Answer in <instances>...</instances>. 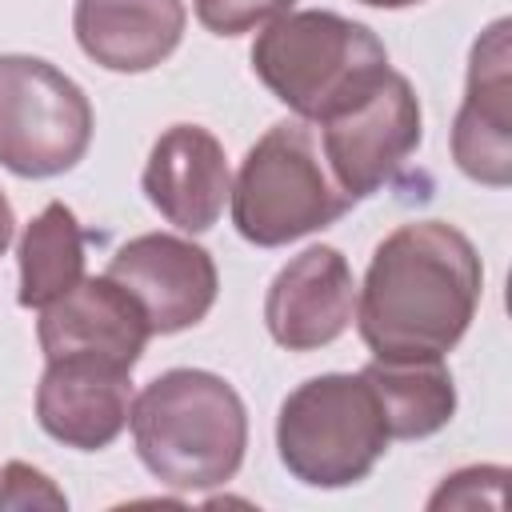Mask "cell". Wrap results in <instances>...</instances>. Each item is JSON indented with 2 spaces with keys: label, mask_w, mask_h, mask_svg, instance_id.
Returning <instances> with one entry per match:
<instances>
[{
  "label": "cell",
  "mask_w": 512,
  "mask_h": 512,
  "mask_svg": "<svg viewBox=\"0 0 512 512\" xmlns=\"http://www.w3.org/2000/svg\"><path fill=\"white\" fill-rule=\"evenodd\" d=\"M64 492L32 464L8 460L0 468V508H64Z\"/></svg>",
  "instance_id": "obj_19"
},
{
  "label": "cell",
  "mask_w": 512,
  "mask_h": 512,
  "mask_svg": "<svg viewBox=\"0 0 512 512\" xmlns=\"http://www.w3.org/2000/svg\"><path fill=\"white\" fill-rule=\"evenodd\" d=\"M296 0H192L196 20L216 36H240L292 12Z\"/></svg>",
  "instance_id": "obj_17"
},
{
  "label": "cell",
  "mask_w": 512,
  "mask_h": 512,
  "mask_svg": "<svg viewBox=\"0 0 512 512\" xmlns=\"http://www.w3.org/2000/svg\"><path fill=\"white\" fill-rule=\"evenodd\" d=\"M12 232H16V212H12L8 196L0 192V256L8 252V244H12Z\"/></svg>",
  "instance_id": "obj_20"
},
{
  "label": "cell",
  "mask_w": 512,
  "mask_h": 512,
  "mask_svg": "<svg viewBox=\"0 0 512 512\" xmlns=\"http://www.w3.org/2000/svg\"><path fill=\"white\" fill-rule=\"evenodd\" d=\"M108 276L132 292L148 328L160 336L200 324L220 292L216 260L200 244L168 232H144L120 244L108 260Z\"/></svg>",
  "instance_id": "obj_8"
},
{
  "label": "cell",
  "mask_w": 512,
  "mask_h": 512,
  "mask_svg": "<svg viewBox=\"0 0 512 512\" xmlns=\"http://www.w3.org/2000/svg\"><path fill=\"white\" fill-rule=\"evenodd\" d=\"M132 416V368L100 356L48 360L36 388L40 428L80 452L108 448Z\"/></svg>",
  "instance_id": "obj_11"
},
{
  "label": "cell",
  "mask_w": 512,
  "mask_h": 512,
  "mask_svg": "<svg viewBox=\"0 0 512 512\" xmlns=\"http://www.w3.org/2000/svg\"><path fill=\"white\" fill-rule=\"evenodd\" d=\"M232 192L224 144L200 124H172L156 136L144 164L148 204L180 232H208Z\"/></svg>",
  "instance_id": "obj_13"
},
{
  "label": "cell",
  "mask_w": 512,
  "mask_h": 512,
  "mask_svg": "<svg viewBox=\"0 0 512 512\" xmlns=\"http://www.w3.org/2000/svg\"><path fill=\"white\" fill-rule=\"evenodd\" d=\"M484 292L472 240L448 220L388 232L356 288V328L376 360L444 356L468 332Z\"/></svg>",
  "instance_id": "obj_1"
},
{
  "label": "cell",
  "mask_w": 512,
  "mask_h": 512,
  "mask_svg": "<svg viewBox=\"0 0 512 512\" xmlns=\"http://www.w3.org/2000/svg\"><path fill=\"white\" fill-rule=\"evenodd\" d=\"M152 328L144 308L120 288L108 272L84 276L72 292L40 308L36 340L48 360L56 356H100L124 368H136Z\"/></svg>",
  "instance_id": "obj_12"
},
{
  "label": "cell",
  "mask_w": 512,
  "mask_h": 512,
  "mask_svg": "<svg viewBox=\"0 0 512 512\" xmlns=\"http://www.w3.org/2000/svg\"><path fill=\"white\" fill-rule=\"evenodd\" d=\"M256 80L300 120L324 124L388 72V48L372 28L340 12H284L252 44Z\"/></svg>",
  "instance_id": "obj_3"
},
{
  "label": "cell",
  "mask_w": 512,
  "mask_h": 512,
  "mask_svg": "<svg viewBox=\"0 0 512 512\" xmlns=\"http://www.w3.org/2000/svg\"><path fill=\"white\" fill-rule=\"evenodd\" d=\"M360 376L372 388L392 440H424L456 412V384L444 356L372 360Z\"/></svg>",
  "instance_id": "obj_15"
},
{
  "label": "cell",
  "mask_w": 512,
  "mask_h": 512,
  "mask_svg": "<svg viewBox=\"0 0 512 512\" xmlns=\"http://www.w3.org/2000/svg\"><path fill=\"white\" fill-rule=\"evenodd\" d=\"M20 304L48 308L64 292L84 280V228L76 212L60 200L44 204V212L20 236Z\"/></svg>",
  "instance_id": "obj_16"
},
{
  "label": "cell",
  "mask_w": 512,
  "mask_h": 512,
  "mask_svg": "<svg viewBox=\"0 0 512 512\" xmlns=\"http://www.w3.org/2000/svg\"><path fill=\"white\" fill-rule=\"evenodd\" d=\"M356 320V280L340 248L312 244L268 284L264 324L288 352H312L340 340Z\"/></svg>",
  "instance_id": "obj_9"
},
{
  "label": "cell",
  "mask_w": 512,
  "mask_h": 512,
  "mask_svg": "<svg viewBox=\"0 0 512 512\" xmlns=\"http://www.w3.org/2000/svg\"><path fill=\"white\" fill-rule=\"evenodd\" d=\"M236 232L256 248H280L336 224L356 200L332 176L308 120L272 124L240 160L228 192Z\"/></svg>",
  "instance_id": "obj_4"
},
{
  "label": "cell",
  "mask_w": 512,
  "mask_h": 512,
  "mask_svg": "<svg viewBox=\"0 0 512 512\" xmlns=\"http://www.w3.org/2000/svg\"><path fill=\"white\" fill-rule=\"evenodd\" d=\"M84 88L40 56H0V164L44 180L76 168L92 144Z\"/></svg>",
  "instance_id": "obj_6"
},
{
  "label": "cell",
  "mask_w": 512,
  "mask_h": 512,
  "mask_svg": "<svg viewBox=\"0 0 512 512\" xmlns=\"http://www.w3.org/2000/svg\"><path fill=\"white\" fill-rule=\"evenodd\" d=\"M360 4H372V8H408V4H420V0H360Z\"/></svg>",
  "instance_id": "obj_21"
},
{
  "label": "cell",
  "mask_w": 512,
  "mask_h": 512,
  "mask_svg": "<svg viewBox=\"0 0 512 512\" xmlns=\"http://www.w3.org/2000/svg\"><path fill=\"white\" fill-rule=\"evenodd\" d=\"M456 168L488 188L512 180V76H508V20H492L472 44L464 100L452 124Z\"/></svg>",
  "instance_id": "obj_10"
},
{
  "label": "cell",
  "mask_w": 512,
  "mask_h": 512,
  "mask_svg": "<svg viewBox=\"0 0 512 512\" xmlns=\"http://www.w3.org/2000/svg\"><path fill=\"white\" fill-rule=\"evenodd\" d=\"M184 0H76L72 28L88 60L108 72H148L184 36Z\"/></svg>",
  "instance_id": "obj_14"
},
{
  "label": "cell",
  "mask_w": 512,
  "mask_h": 512,
  "mask_svg": "<svg viewBox=\"0 0 512 512\" xmlns=\"http://www.w3.org/2000/svg\"><path fill=\"white\" fill-rule=\"evenodd\" d=\"M132 440L144 468L180 492L228 484L248 448L240 392L204 368H168L132 396Z\"/></svg>",
  "instance_id": "obj_2"
},
{
  "label": "cell",
  "mask_w": 512,
  "mask_h": 512,
  "mask_svg": "<svg viewBox=\"0 0 512 512\" xmlns=\"http://www.w3.org/2000/svg\"><path fill=\"white\" fill-rule=\"evenodd\" d=\"M508 480V468L500 464H472V468H460L452 476H444V484L436 488V496L428 500V508H476V504H488V508H500L496 496H484V488H504Z\"/></svg>",
  "instance_id": "obj_18"
},
{
  "label": "cell",
  "mask_w": 512,
  "mask_h": 512,
  "mask_svg": "<svg viewBox=\"0 0 512 512\" xmlns=\"http://www.w3.org/2000/svg\"><path fill=\"white\" fill-rule=\"evenodd\" d=\"M420 96L400 72H384L368 92L320 124V148L340 188L360 200L388 184L420 148Z\"/></svg>",
  "instance_id": "obj_7"
},
{
  "label": "cell",
  "mask_w": 512,
  "mask_h": 512,
  "mask_svg": "<svg viewBox=\"0 0 512 512\" xmlns=\"http://www.w3.org/2000/svg\"><path fill=\"white\" fill-rule=\"evenodd\" d=\"M388 428L364 376L328 372L292 388L276 416L280 464L308 488H348L388 452Z\"/></svg>",
  "instance_id": "obj_5"
}]
</instances>
